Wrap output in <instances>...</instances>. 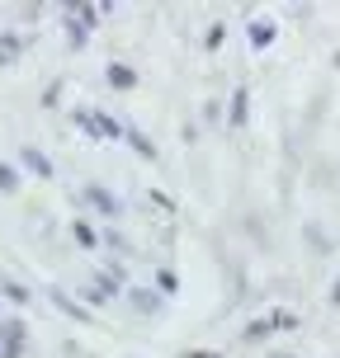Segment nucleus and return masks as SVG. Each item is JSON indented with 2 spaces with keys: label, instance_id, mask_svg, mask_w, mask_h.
Wrapping results in <instances>:
<instances>
[{
  "label": "nucleus",
  "instance_id": "obj_1",
  "mask_svg": "<svg viewBox=\"0 0 340 358\" xmlns=\"http://www.w3.org/2000/svg\"><path fill=\"white\" fill-rule=\"evenodd\" d=\"M0 330H5V358H15V354H19V335H24V325L10 321V325H0Z\"/></svg>",
  "mask_w": 340,
  "mask_h": 358
},
{
  "label": "nucleus",
  "instance_id": "obj_2",
  "mask_svg": "<svg viewBox=\"0 0 340 358\" xmlns=\"http://www.w3.org/2000/svg\"><path fill=\"white\" fill-rule=\"evenodd\" d=\"M109 80H114L118 90H128V85H132V71H128V66H114V71H109Z\"/></svg>",
  "mask_w": 340,
  "mask_h": 358
},
{
  "label": "nucleus",
  "instance_id": "obj_3",
  "mask_svg": "<svg viewBox=\"0 0 340 358\" xmlns=\"http://www.w3.org/2000/svg\"><path fill=\"white\" fill-rule=\"evenodd\" d=\"M24 161H29V165H34V170H38V175H53V165H48V161H43V156H38V151H24Z\"/></svg>",
  "mask_w": 340,
  "mask_h": 358
},
{
  "label": "nucleus",
  "instance_id": "obj_4",
  "mask_svg": "<svg viewBox=\"0 0 340 358\" xmlns=\"http://www.w3.org/2000/svg\"><path fill=\"white\" fill-rule=\"evenodd\" d=\"M251 38H255V43H260V48H265L269 38H274V24H255V29H251Z\"/></svg>",
  "mask_w": 340,
  "mask_h": 358
},
{
  "label": "nucleus",
  "instance_id": "obj_5",
  "mask_svg": "<svg viewBox=\"0 0 340 358\" xmlns=\"http://www.w3.org/2000/svg\"><path fill=\"white\" fill-rule=\"evenodd\" d=\"M15 52H19V38H5V43H0V66H5Z\"/></svg>",
  "mask_w": 340,
  "mask_h": 358
},
{
  "label": "nucleus",
  "instance_id": "obj_6",
  "mask_svg": "<svg viewBox=\"0 0 340 358\" xmlns=\"http://www.w3.org/2000/svg\"><path fill=\"white\" fill-rule=\"evenodd\" d=\"M86 123H90V127H95V132H104V137H114V132H118V127L109 123V118H86Z\"/></svg>",
  "mask_w": 340,
  "mask_h": 358
},
{
  "label": "nucleus",
  "instance_id": "obj_7",
  "mask_svg": "<svg viewBox=\"0 0 340 358\" xmlns=\"http://www.w3.org/2000/svg\"><path fill=\"white\" fill-rule=\"evenodd\" d=\"M90 203H100L104 213H114V198H109V194H100V189H90Z\"/></svg>",
  "mask_w": 340,
  "mask_h": 358
},
{
  "label": "nucleus",
  "instance_id": "obj_8",
  "mask_svg": "<svg viewBox=\"0 0 340 358\" xmlns=\"http://www.w3.org/2000/svg\"><path fill=\"white\" fill-rule=\"evenodd\" d=\"M0 189H15V170L10 165H0Z\"/></svg>",
  "mask_w": 340,
  "mask_h": 358
},
{
  "label": "nucleus",
  "instance_id": "obj_9",
  "mask_svg": "<svg viewBox=\"0 0 340 358\" xmlns=\"http://www.w3.org/2000/svg\"><path fill=\"white\" fill-rule=\"evenodd\" d=\"M189 358H217V354H203V349H194V354H189Z\"/></svg>",
  "mask_w": 340,
  "mask_h": 358
},
{
  "label": "nucleus",
  "instance_id": "obj_10",
  "mask_svg": "<svg viewBox=\"0 0 340 358\" xmlns=\"http://www.w3.org/2000/svg\"><path fill=\"white\" fill-rule=\"evenodd\" d=\"M331 297H336V302H340V283H336V292H331Z\"/></svg>",
  "mask_w": 340,
  "mask_h": 358
}]
</instances>
